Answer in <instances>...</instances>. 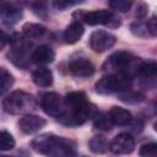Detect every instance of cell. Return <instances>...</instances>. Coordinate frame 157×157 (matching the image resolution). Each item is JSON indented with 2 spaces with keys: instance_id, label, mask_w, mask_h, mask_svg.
<instances>
[{
  "instance_id": "cell-11",
  "label": "cell",
  "mask_w": 157,
  "mask_h": 157,
  "mask_svg": "<svg viewBox=\"0 0 157 157\" xmlns=\"http://www.w3.org/2000/svg\"><path fill=\"white\" fill-rule=\"evenodd\" d=\"M67 67H69V71L77 77H90L96 71L93 63L85 58H77L71 60Z\"/></svg>"
},
{
  "instance_id": "cell-32",
  "label": "cell",
  "mask_w": 157,
  "mask_h": 157,
  "mask_svg": "<svg viewBox=\"0 0 157 157\" xmlns=\"http://www.w3.org/2000/svg\"><path fill=\"white\" fill-rule=\"evenodd\" d=\"M7 36L0 29V50H2L5 47H6V44H7Z\"/></svg>"
},
{
  "instance_id": "cell-14",
  "label": "cell",
  "mask_w": 157,
  "mask_h": 157,
  "mask_svg": "<svg viewBox=\"0 0 157 157\" xmlns=\"http://www.w3.org/2000/svg\"><path fill=\"white\" fill-rule=\"evenodd\" d=\"M54 58L55 53L48 45H39L31 54V59L36 64H49L54 60Z\"/></svg>"
},
{
  "instance_id": "cell-7",
  "label": "cell",
  "mask_w": 157,
  "mask_h": 157,
  "mask_svg": "<svg viewBox=\"0 0 157 157\" xmlns=\"http://www.w3.org/2000/svg\"><path fill=\"white\" fill-rule=\"evenodd\" d=\"M117 42L114 34L104 29H97L90 36V47L96 53H103L110 49Z\"/></svg>"
},
{
  "instance_id": "cell-9",
  "label": "cell",
  "mask_w": 157,
  "mask_h": 157,
  "mask_svg": "<svg viewBox=\"0 0 157 157\" xmlns=\"http://www.w3.org/2000/svg\"><path fill=\"white\" fill-rule=\"evenodd\" d=\"M109 150L115 155H128L134 151L135 140L128 132H121L117 135L109 144Z\"/></svg>"
},
{
  "instance_id": "cell-12",
  "label": "cell",
  "mask_w": 157,
  "mask_h": 157,
  "mask_svg": "<svg viewBox=\"0 0 157 157\" xmlns=\"http://www.w3.org/2000/svg\"><path fill=\"white\" fill-rule=\"evenodd\" d=\"M0 18L6 25H15L22 18V10L13 2H6L0 9Z\"/></svg>"
},
{
  "instance_id": "cell-30",
  "label": "cell",
  "mask_w": 157,
  "mask_h": 157,
  "mask_svg": "<svg viewBox=\"0 0 157 157\" xmlns=\"http://www.w3.org/2000/svg\"><path fill=\"white\" fill-rule=\"evenodd\" d=\"M146 27H147V31H148L151 37H156L157 36V20H156V16H152L146 22Z\"/></svg>"
},
{
  "instance_id": "cell-2",
  "label": "cell",
  "mask_w": 157,
  "mask_h": 157,
  "mask_svg": "<svg viewBox=\"0 0 157 157\" xmlns=\"http://www.w3.org/2000/svg\"><path fill=\"white\" fill-rule=\"evenodd\" d=\"M31 146L34 151L54 157H66V156H75L76 155V144L75 141L56 136L54 134H42L34 137L31 142Z\"/></svg>"
},
{
  "instance_id": "cell-23",
  "label": "cell",
  "mask_w": 157,
  "mask_h": 157,
  "mask_svg": "<svg viewBox=\"0 0 157 157\" xmlns=\"http://www.w3.org/2000/svg\"><path fill=\"white\" fill-rule=\"evenodd\" d=\"M118 98L125 103H140L145 99V96L140 92H131L130 90H128L124 92H119Z\"/></svg>"
},
{
  "instance_id": "cell-17",
  "label": "cell",
  "mask_w": 157,
  "mask_h": 157,
  "mask_svg": "<svg viewBox=\"0 0 157 157\" xmlns=\"http://www.w3.org/2000/svg\"><path fill=\"white\" fill-rule=\"evenodd\" d=\"M22 33L28 39H39L47 33V28L40 23L26 22L22 26Z\"/></svg>"
},
{
  "instance_id": "cell-25",
  "label": "cell",
  "mask_w": 157,
  "mask_h": 157,
  "mask_svg": "<svg viewBox=\"0 0 157 157\" xmlns=\"http://www.w3.org/2000/svg\"><path fill=\"white\" fill-rule=\"evenodd\" d=\"M15 147V139L9 131H0V150L10 151Z\"/></svg>"
},
{
  "instance_id": "cell-1",
  "label": "cell",
  "mask_w": 157,
  "mask_h": 157,
  "mask_svg": "<svg viewBox=\"0 0 157 157\" xmlns=\"http://www.w3.org/2000/svg\"><path fill=\"white\" fill-rule=\"evenodd\" d=\"M64 105L56 119L66 126H78L92 119L97 113L96 107L88 102L86 94L81 91H74L63 99Z\"/></svg>"
},
{
  "instance_id": "cell-16",
  "label": "cell",
  "mask_w": 157,
  "mask_h": 157,
  "mask_svg": "<svg viewBox=\"0 0 157 157\" xmlns=\"http://www.w3.org/2000/svg\"><path fill=\"white\" fill-rule=\"evenodd\" d=\"M32 80L39 87H49L53 83V72L48 67H39L33 71Z\"/></svg>"
},
{
  "instance_id": "cell-29",
  "label": "cell",
  "mask_w": 157,
  "mask_h": 157,
  "mask_svg": "<svg viewBox=\"0 0 157 157\" xmlns=\"http://www.w3.org/2000/svg\"><path fill=\"white\" fill-rule=\"evenodd\" d=\"M85 0H53V6L56 9V10H65L67 7H71L76 4H80Z\"/></svg>"
},
{
  "instance_id": "cell-21",
  "label": "cell",
  "mask_w": 157,
  "mask_h": 157,
  "mask_svg": "<svg viewBox=\"0 0 157 157\" xmlns=\"http://www.w3.org/2000/svg\"><path fill=\"white\" fill-rule=\"evenodd\" d=\"M157 72V65L155 61H142L139 71V76L144 77L145 80H155Z\"/></svg>"
},
{
  "instance_id": "cell-8",
  "label": "cell",
  "mask_w": 157,
  "mask_h": 157,
  "mask_svg": "<svg viewBox=\"0 0 157 157\" xmlns=\"http://www.w3.org/2000/svg\"><path fill=\"white\" fill-rule=\"evenodd\" d=\"M63 105H64L63 98L56 92H47L40 98V108L45 114L50 117L56 118L61 113Z\"/></svg>"
},
{
  "instance_id": "cell-18",
  "label": "cell",
  "mask_w": 157,
  "mask_h": 157,
  "mask_svg": "<svg viewBox=\"0 0 157 157\" xmlns=\"http://www.w3.org/2000/svg\"><path fill=\"white\" fill-rule=\"evenodd\" d=\"M7 58H9V60L13 65H16L20 69H26L28 66V64H29V61H28V54L27 53L18 52V50L11 49L9 52V54H7Z\"/></svg>"
},
{
  "instance_id": "cell-5",
  "label": "cell",
  "mask_w": 157,
  "mask_h": 157,
  "mask_svg": "<svg viewBox=\"0 0 157 157\" xmlns=\"http://www.w3.org/2000/svg\"><path fill=\"white\" fill-rule=\"evenodd\" d=\"M4 110L9 114H22L32 110L36 107V102L32 94L25 91L11 92L2 102Z\"/></svg>"
},
{
  "instance_id": "cell-26",
  "label": "cell",
  "mask_w": 157,
  "mask_h": 157,
  "mask_svg": "<svg viewBox=\"0 0 157 157\" xmlns=\"http://www.w3.org/2000/svg\"><path fill=\"white\" fill-rule=\"evenodd\" d=\"M134 0H109V6L118 12H126L132 6Z\"/></svg>"
},
{
  "instance_id": "cell-20",
  "label": "cell",
  "mask_w": 157,
  "mask_h": 157,
  "mask_svg": "<svg viewBox=\"0 0 157 157\" xmlns=\"http://www.w3.org/2000/svg\"><path fill=\"white\" fill-rule=\"evenodd\" d=\"M15 78L10 74V71L5 70L4 67H0V96L6 93L13 85Z\"/></svg>"
},
{
  "instance_id": "cell-13",
  "label": "cell",
  "mask_w": 157,
  "mask_h": 157,
  "mask_svg": "<svg viewBox=\"0 0 157 157\" xmlns=\"http://www.w3.org/2000/svg\"><path fill=\"white\" fill-rule=\"evenodd\" d=\"M107 115H108L112 125H117V126H128L132 121L131 113L128 109L121 108V107H117V105L112 107Z\"/></svg>"
},
{
  "instance_id": "cell-10",
  "label": "cell",
  "mask_w": 157,
  "mask_h": 157,
  "mask_svg": "<svg viewBox=\"0 0 157 157\" xmlns=\"http://www.w3.org/2000/svg\"><path fill=\"white\" fill-rule=\"evenodd\" d=\"M47 124V120L39 115H34V114H26L22 118H20L17 126L18 129L23 132V134H34L37 131H39L42 128H44Z\"/></svg>"
},
{
  "instance_id": "cell-6",
  "label": "cell",
  "mask_w": 157,
  "mask_h": 157,
  "mask_svg": "<svg viewBox=\"0 0 157 157\" xmlns=\"http://www.w3.org/2000/svg\"><path fill=\"white\" fill-rule=\"evenodd\" d=\"M74 17H77L76 20H82L85 23L90 26L110 25L112 21L115 20V16L110 10H94L88 12L77 11L74 13Z\"/></svg>"
},
{
  "instance_id": "cell-3",
  "label": "cell",
  "mask_w": 157,
  "mask_h": 157,
  "mask_svg": "<svg viewBox=\"0 0 157 157\" xmlns=\"http://www.w3.org/2000/svg\"><path fill=\"white\" fill-rule=\"evenodd\" d=\"M141 64L142 60L140 58H136L129 52L119 50L108 58V60L104 64V67H108L109 70H114L115 72L124 74L132 78L134 76L139 75Z\"/></svg>"
},
{
  "instance_id": "cell-33",
  "label": "cell",
  "mask_w": 157,
  "mask_h": 157,
  "mask_svg": "<svg viewBox=\"0 0 157 157\" xmlns=\"http://www.w3.org/2000/svg\"><path fill=\"white\" fill-rule=\"evenodd\" d=\"M4 4H5V1H4V0H0V9H1V6H2Z\"/></svg>"
},
{
  "instance_id": "cell-28",
  "label": "cell",
  "mask_w": 157,
  "mask_h": 157,
  "mask_svg": "<svg viewBox=\"0 0 157 157\" xmlns=\"http://www.w3.org/2000/svg\"><path fill=\"white\" fill-rule=\"evenodd\" d=\"M130 29H131V32L135 34V36H139V37H147V36H150V33H148V31H147V27H146V23H144V22H134L132 25H131V27H130Z\"/></svg>"
},
{
  "instance_id": "cell-27",
  "label": "cell",
  "mask_w": 157,
  "mask_h": 157,
  "mask_svg": "<svg viewBox=\"0 0 157 157\" xmlns=\"http://www.w3.org/2000/svg\"><path fill=\"white\" fill-rule=\"evenodd\" d=\"M139 155L142 156V157H155V156H157V145L155 142L142 145L139 150Z\"/></svg>"
},
{
  "instance_id": "cell-31",
  "label": "cell",
  "mask_w": 157,
  "mask_h": 157,
  "mask_svg": "<svg viewBox=\"0 0 157 157\" xmlns=\"http://www.w3.org/2000/svg\"><path fill=\"white\" fill-rule=\"evenodd\" d=\"M148 12V6L145 4V2H140L137 6H136V11H135V16L137 18H145L146 15Z\"/></svg>"
},
{
  "instance_id": "cell-24",
  "label": "cell",
  "mask_w": 157,
  "mask_h": 157,
  "mask_svg": "<svg viewBox=\"0 0 157 157\" xmlns=\"http://www.w3.org/2000/svg\"><path fill=\"white\" fill-rule=\"evenodd\" d=\"M32 11L40 18L45 20L49 12V4L48 0H34L32 2Z\"/></svg>"
},
{
  "instance_id": "cell-4",
  "label": "cell",
  "mask_w": 157,
  "mask_h": 157,
  "mask_svg": "<svg viewBox=\"0 0 157 157\" xmlns=\"http://www.w3.org/2000/svg\"><path fill=\"white\" fill-rule=\"evenodd\" d=\"M131 85H132L131 77L120 72H114L99 78L96 82L94 88L101 94H110V93H119L128 91L131 88Z\"/></svg>"
},
{
  "instance_id": "cell-22",
  "label": "cell",
  "mask_w": 157,
  "mask_h": 157,
  "mask_svg": "<svg viewBox=\"0 0 157 157\" xmlns=\"http://www.w3.org/2000/svg\"><path fill=\"white\" fill-rule=\"evenodd\" d=\"M92 119H93V125H94L96 129L104 130V131H108V130L112 129V123H110V120H109L107 114L97 112Z\"/></svg>"
},
{
  "instance_id": "cell-15",
  "label": "cell",
  "mask_w": 157,
  "mask_h": 157,
  "mask_svg": "<svg viewBox=\"0 0 157 157\" xmlns=\"http://www.w3.org/2000/svg\"><path fill=\"white\" fill-rule=\"evenodd\" d=\"M85 32V28L82 26V23L78 21V20H75L72 21L65 29L64 32V40L65 43L67 44H74L76 42L80 40V38L82 37Z\"/></svg>"
},
{
  "instance_id": "cell-34",
  "label": "cell",
  "mask_w": 157,
  "mask_h": 157,
  "mask_svg": "<svg viewBox=\"0 0 157 157\" xmlns=\"http://www.w3.org/2000/svg\"><path fill=\"white\" fill-rule=\"evenodd\" d=\"M16 1H17V2H25L26 0H16Z\"/></svg>"
},
{
  "instance_id": "cell-19",
  "label": "cell",
  "mask_w": 157,
  "mask_h": 157,
  "mask_svg": "<svg viewBox=\"0 0 157 157\" xmlns=\"http://www.w3.org/2000/svg\"><path fill=\"white\" fill-rule=\"evenodd\" d=\"M108 141L104 136L102 135H96L93 137H91L90 142H88V147L93 153H104L108 150Z\"/></svg>"
}]
</instances>
